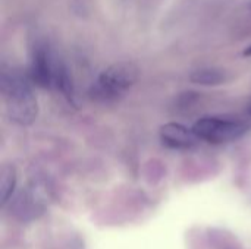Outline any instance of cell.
Segmentation results:
<instances>
[{"label": "cell", "mask_w": 251, "mask_h": 249, "mask_svg": "<svg viewBox=\"0 0 251 249\" xmlns=\"http://www.w3.org/2000/svg\"><path fill=\"white\" fill-rule=\"evenodd\" d=\"M59 57L43 41L35 43L31 53L29 78L41 88H53L54 72Z\"/></svg>", "instance_id": "obj_4"}, {"label": "cell", "mask_w": 251, "mask_h": 249, "mask_svg": "<svg viewBox=\"0 0 251 249\" xmlns=\"http://www.w3.org/2000/svg\"><path fill=\"white\" fill-rule=\"evenodd\" d=\"M15 186H16V170L13 166L6 164L1 167V173H0V197H1L3 207L12 198Z\"/></svg>", "instance_id": "obj_9"}, {"label": "cell", "mask_w": 251, "mask_h": 249, "mask_svg": "<svg viewBox=\"0 0 251 249\" xmlns=\"http://www.w3.org/2000/svg\"><path fill=\"white\" fill-rule=\"evenodd\" d=\"M159 136L160 141L172 150H188L193 148L200 141V138L197 136L193 128L190 129L185 125L176 122L162 125L159 131Z\"/></svg>", "instance_id": "obj_5"}, {"label": "cell", "mask_w": 251, "mask_h": 249, "mask_svg": "<svg viewBox=\"0 0 251 249\" xmlns=\"http://www.w3.org/2000/svg\"><path fill=\"white\" fill-rule=\"evenodd\" d=\"M247 113H249V114H250V116H251V106H250V107H249V110H247Z\"/></svg>", "instance_id": "obj_11"}, {"label": "cell", "mask_w": 251, "mask_h": 249, "mask_svg": "<svg viewBox=\"0 0 251 249\" xmlns=\"http://www.w3.org/2000/svg\"><path fill=\"white\" fill-rule=\"evenodd\" d=\"M140 69L132 62H119L104 69L90 88V95L97 101H113L122 97L138 79Z\"/></svg>", "instance_id": "obj_2"}, {"label": "cell", "mask_w": 251, "mask_h": 249, "mask_svg": "<svg viewBox=\"0 0 251 249\" xmlns=\"http://www.w3.org/2000/svg\"><path fill=\"white\" fill-rule=\"evenodd\" d=\"M194 132L200 141L212 144H224L240 139L247 132V125L240 119L222 117V116H204L199 119L194 126Z\"/></svg>", "instance_id": "obj_3"}, {"label": "cell", "mask_w": 251, "mask_h": 249, "mask_svg": "<svg viewBox=\"0 0 251 249\" xmlns=\"http://www.w3.org/2000/svg\"><path fill=\"white\" fill-rule=\"evenodd\" d=\"M207 242L212 249H244L241 241L229 230L221 227L207 229Z\"/></svg>", "instance_id": "obj_7"}, {"label": "cell", "mask_w": 251, "mask_h": 249, "mask_svg": "<svg viewBox=\"0 0 251 249\" xmlns=\"http://www.w3.org/2000/svg\"><path fill=\"white\" fill-rule=\"evenodd\" d=\"M250 7H251V3H250Z\"/></svg>", "instance_id": "obj_12"}, {"label": "cell", "mask_w": 251, "mask_h": 249, "mask_svg": "<svg viewBox=\"0 0 251 249\" xmlns=\"http://www.w3.org/2000/svg\"><path fill=\"white\" fill-rule=\"evenodd\" d=\"M243 56H244V57H251V45L250 47H247V48L243 51Z\"/></svg>", "instance_id": "obj_10"}, {"label": "cell", "mask_w": 251, "mask_h": 249, "mask_svg": "<svg viewBox=\"0 0 251 249\" xmlns=\"http://www.w3.org/2000/svg\"><path fill=\"white\" fill-rule=\"evenodd\" d=\"M188 79L196 85L216 87V85H221L226 81V75L224 70L216 69V68H201V69L191 72Z\"/></svg>", "instance_id": "obj_8"}, {"label": "cell", "mask_w": 251, "mask_h": 249, "mask_svg": "<svg viewBox=\"0 0 251 249\" xmlns=\"http://www.w3.org/2000/svg\"><path fill=\"white\" fill-rule=\"evenodd\" d=\"M29 81L31 78H26L13 68L3 69L1 72V92L6 103V114L19 126L31 125L38 114L37 98Z\"/></svg>", "instance_id": "obj_1"}, {"label": "cell", "mask_w": 251, "mask_h": 249, "mask_svg": "<svg viewBox=\"0 0 251 249\" xmlns=\"http://www.w3.org/2000/svg\"><path fill=\"white\" fill-rule=\"evenodd\" d=\"M43 197L38 189L35 191V188H29L21 192L15 201V214L25 222L34 220L43 213Z\"/></svg>", "instance_id": "obj_6"}]
</instances>
